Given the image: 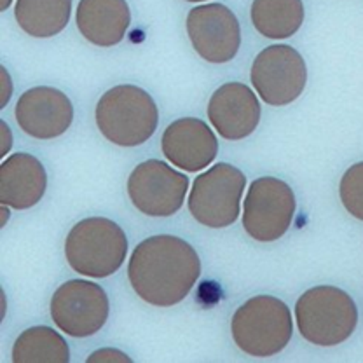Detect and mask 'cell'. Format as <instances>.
I'll return each instance as SVG.
<instances>
[{
    "label": "cell",
    "mask_w": 363,
    "mask_h": 363,
    "mask_svg": "<svg viewBox=\"0 0 363 363\" xmlns=\"http://www.w3.org/2000/svg\"><path fill=\"white\" fill-rule=\"evenodd\" d=\"M201 274L191 243L169 234L143 240L131 252L128 279L135 294L156 308H172L187 297Z\"/></svg>",
    "instance_id": "obj_1"
},
{
    "label": "cell",
    "mask_w": 363,
    "mask_h": 363,
    "mask_svg": "<svg viewBox=\"0 0 363 363\" xmlns=\"http://www.w3.org/2000/svg\"><path fill=\"white\" fill-rule=\"evenodd\" d=\"M100 133L119 147H138L156 133L157 105L145 89L119 84L98 100L94 112Z\"/></svg>",
    "instance_id": "obj_2"
},
{
    "label": "cell",
    "mask_w": 363,
    "mask_h": 363,
    "mask_svg": "<svg viewBox=\"0 0 363 363\" xmlns=\"http://www.w3.org/2000/svg\"><path fill=\"white\" fill-rule=\"evenodd\" d=\"M128 238L111 218L89 217L77 222L65 240L68 266L86 278H108L126 260Z\"/></svg>",
    "instance_id": "obj_3"
},
{
    "label": "cell",
    "mask_w": 363,
    "mask_h": 363,
    "mask_svg": "<svg viewBox=\"0 0 363 363\" xmlns=\"http://www.w3.org/2000/svg\"><path fill=\"white\" fill-rule=\"evenodd\" d=\"M230 334L236 346L250 357H274L292 339V313L278 297L255 295L236 309L230 321Z\"/></svg>",
    "instance_id": "obj_4"
},
{
    "label": "cell",
    "mask_w": 363,
    "mask_h": 363,
    "mask_svg": "<svg viewBox=\"0 0 363 363\" xmlns=\"http://www.w3.org/2000/svg\"><path fill=\"white\" fill-rule=\"evenodd\" d=\"M301 335L315 346L332 347L353 335L358 309L350 294L330 285L306 290L295 304Z\"/></svg>",
    "instance_id": "obj_5"
},
{
    "label": "cell",
    "mask_w": 363,
    "mask_h": 363,
    "mask_svg": "<svg viewBox=\"0 0 363 363\" xmlns=\"http://www.w3.org/2000/svg\"><path fill=\"white\" fill-rule=\"evenodd\" d=\"M247 177L240 168L218 162L196 177L189 194V211L199 224L224 229L238 220Z\"/></svg>",
    "instance_id": "obj_6"
},
{
    "label": "cell",
    "mask_w": 363,
    "mask_h": 363,
    "mask_svg": "<svg viewBox=\"0 0 363 363\" xmlns=\"http://www.w3.org/2000/svg\"><path fill=\"white\" fill-rule=\"evenodd\" d=\"M253 89L272 107L294 104L308 84V67L297 49L274 44L262 49L250 70Z\"/></svg>",
    "instance_id": "obj_7"
},
{
    "label": "cell",
    "mask_w": 363,
    "mask_h": 363,
    "mask_svg": "<svg viewBox=\"0 0 363 363\" xmlns=\"http://www.w3.org/2000/svg\"><path fill=\"white\" fill-rule=\"evenodd\" d=\"M295 206V194L286 182L274 177L253 180L243 204L245 230L260 243L279 240L292 225Z\"/></svg>",
    "instance_id": "obj_8"
},
{
    "label": "cell",
    "mask_w": 363,
    "mask_h": 363,
    "mask_svg": "<svg viewBox=\"0 0 363 363\" xmlns=\"http://www.w3.org/2000/svg\"><path fill=\"white\" fill-rule=\"evenodd\" d=\"M51 318L70 337H91L104 328L111 315L108 295L98 283L70 279L51 297Z\"/></svg>",
    "instance_id": "obj_9"
},
{
    "label": "cell",
    "mask_w": 363,
    "mask_h": 363,
    "mask_svg": "<svg viewBox=\"0 0 363 363\" xmlns=\"http://www.w3.org/2000/svg\"><path fill=\"white\" fill-rule=\"evenodd\" d=\"M187 191V177L159 159L140 162L128 179L131 203L149 217L175 215L185 201Z\"/></svg>",
    "instance_id": "obj_10"
},
{
    "label": "cell",
    "mask_w": 363,
    "mask_h": 363,
    "mask_svg": "<svg viewBox=\"0 0 363 363\" xmlns=\"http://www.w3.org/2000/svg\"><path fill=\"white\" fill-rule=\"evenodd\" d=\"M187 35L192 48L208 63L222 65L238 56L241 26L236 14L224 4H203L189 11Z\"/></svg>",
    "instance_id": "obj_11"
},
{
    "label": "cell",
    "mask_w": 363,
    "mask_h": 363,
    "mask_svg": "<svg viewBox=\"0 0 363 363\" xmlns=\"http://www.w3.org/2000/svg\"><path fill=\"white\" fill-rule=\"evenodd\" d=\"M18 126L37 140H52L65 135L74 123V105L63 91L51 86H37L18 98Z\"/></svg>",
    "instance_id": "obj_12"
},
{
    "label": "cell",
    "mask_w": 363,
    "mask_h": 363,
    "mask_svg": "<svg viewBox=\"0 0 363 363\" xmlns=\"http://www.w3.org/2000/svg\"><path fill=\"white\" fill-rule=\"evenodd\" d=\"M161 150L175 168L185 172H201L215 161L218 140L211 128L196 117L173 121L161 138Z\"/></svg>",
    "instance_id": "obj_13"
},
{
    "label": "cell",
    "mask_w": 363,
    "mask_h": 363,
    "mask_svg": "<svg viewBox=\"0 0 363 363\" xmlns=\"http://www.w3.org/2000/svg\"><path fill=\"white\" fill-rule=\"evenodd\" d=\"M206 113L222 138L238 142L257 130L262 111L252 88L241 82H227L211 94Z\"/></svg>",
    "instance_id": "obj_14"
},
{
    "label": "cell",
    "mask_w": 363,
    "mask_h": 363,
    "mask_svg": "<svg viewBox=\"0 0 363 363\" xmlns=\"http://www.w3.org/2000/svg\"><path fill=\"white\" fill-rule=\"evenodd\" d=\"M48 173L43 162L26 152H16L0 164V203L13 210H28L43 199Z\"/></svg>",
    "instance_id": "obj_15"
},
{
    "label": "cell",
    "mask_w": 363,
    "mask_h": 363,
    "mask_svg": "<svg viewBox=\"0 0 363 363\" xmlns=\"http://www.w3.org/2000/svg\"><path fill=\"white\" fill-rule=\"evenodd\" d=\"M75 23L88 43L112 48L124 39L130 28V6L126 0H81Z\"/></svg>",
    "instance_id": "obj_16"
},
{
    "label": "cell",
    "mask_w": 363,
    "mask_h": 363,
    "mask_svg": "<svg viewBox=\"0 0 363 363\" xmlns=\"http://www.w3.org/2000/svg\"><path fill=\"white\" fill-rule=\"evenodd\" d=\"M302 0H253L250 20L253 28L271 40L294 37L304 23Z\"/></svg>",
    "instance_id": "obj_17"
},
{
    "label": "cell",
    "mask_w": 363,
    "mask_h": 363,
    "mask_svg": "<svg viewBox=\"0 0 363 363\" xmlns=\"http://www.w3.org/2000/svg\"><path fill=\"white\" fill-rule=\"evenodd\" d=\"M72 0H16L14 18L25 33L35 39H49L67 28Z\"/></svg>",
    "instance_id": "obj_18"
},
{
    "label": "cell",
    "mask_w": 363,
    "mask_h": 363,
    "mask_svg": "<svg viewBox=\"0 0 363 363\" xmlns=\"http://www.w3.org/2000/svg\"><path fill=\"white\" fill-rule=\"evenodd\" d=\"M14 363H68L70 347L51 327H32L21 332L13 346Z\"/></svg>",
    "instance_id": "obj_19"
},
{
    "label": "cell",
    "mask_w": 363,
    "mask_h": 363,
    "mask_svg": "<svg viewBox=\"0 0 363 363\" xmlns=\"http://www.w3.org/2000/svg\"><path fill=\"white\" fill-rule=\"evenodd\" d=\"M339 196L347 213L363 222V162L346 169L339 184Z\"/></svg>",
    "instance_id": "obj_20"
},
{
    "label": "cell",
    "mask_w": 363,
    "mask_h": 363,
    "mask_svg": "<svg viewBox=\"0 0 363 363\" xmlns=\"http://www.w3.org/2000/svg\"><path fill=\"white\" fill-rule=\"evenodd\" d=\"M88 363H93V362H126V363H131L130 357H128L126 353H123V351L119 350H113V347H104V350H98L94 351L93 354H89Z\"/></svg>",
    "instance_id": "obj_21"
},
{
    "label": "cell",
    "mask_w": 363,
    "mask_h": 363,
    "mask_svg": "<svg viewBox=\"0 0 363 363\" xmlns=\"http://www.w3.org/2000/svg\"><path fill=\"white\" fill-rule=\"evenodd\" d=\"M0 75H2V89H4V93L0 94V98H2V100H0V108H4L11 100V93H13V82H11V75H9V72L6 70V67L0 68Z\"/></svg>",
    "instance_id": "obj_22"
},
{
    "label": "cell",
    "mask_w": 363,
    "mask_h": 363,
    "mask_svg": "<svg viewBox=\"0 0 363 363\" xmlns=\"http://www.w3.org/2000/svg\"><path fill=\"white\" fill-rule=\"evenodd\" d=\"M0 131H2V150H0V157H6L9 154L11 145H13V135H11L9 126L6 124V121H0Z\"/></svg>",
    "instance_id": "obj_23"
},
{
    "label": "cell",
    "mask_w": 363,
    "mask_h": 363,
    "mask_svg": "<svg viewBox=\"0 0 363 363\" xmlns=\"http://www.w3.org/2000/svg\"><path fill=\"white\" fill-rule=\"evenodd\" d=\"M9 208L7 204H2V208H0V211H2V222H0V227H4L7 224V220H9Z\"/></svg>",
    "instance_id": "obj_24"
},
{
    "label": "cell",
    "mask_w": 363,
    "mask_h": 363,
    "mask_svg": "<svg viewBox=\"0 0 363 363\" xmlns=\"http://www.w3.org/2000/svg\"><path fill=\"white\" fill-rule=\"evenodd\" d=\"M11 4H13V0H0V11H7L11 7Z\"/></svg>",
    "instance_id": "obj_25"
},
{
    "label": "cell",
    "mask_w": 363,
    "mask_h": 363,
    "mask_svg": "<svg viewBox=\"0 0 363 363\" xmlns=\"http://www.w3.org/2000/svg\"><path fill=\"white\" fill-rule=\"evenodd\" d=\"M185 2H204V0H185Z\"/></svg>",
    "instance_id": "obj_26"
}]
</instances>
